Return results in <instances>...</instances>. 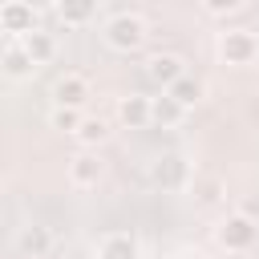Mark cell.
<instances>
[{"label":"cell","mask_w":259,"mask_h":259,"mask_svg":"<svg viewBox=\"0 0 259 259\" xmlns=\"http://www.w3.org/2000/svg\"><path fill=\"white\" fill-rule=\"evenodd\" d=\"M214 53H219L223 65H239V69H247V65L259 61V32L247 28V24H227V28L214 36Z\"/></svg>","instance_id":"cell-1"},{"label":"cell","mask_w":259,"mask_h":259,"mask_svg":"<svg viewBox=\"0 0 259 259\" xmlns=\"http://www.w3.org/2000/svg\"><path fill=\"white\" fill-rule=\"evenodd\" d=\"M146 16L142 12H130V8H117L109 20H105V28H101V36H105V45L113 49V53H138L142 45H146Z\"/></svg>","instance_id":"cell-2"},{"label":"cell","mask_w":259,"mask_h":259,"mask_svg":"<svg viewBox=\"0 0 259 259\" xmlns=\"http://www.w3.org/2000/svg\"><path fill=\"white\" fill-rule=\"evenodd\" d=\"M255 239H259V223H255L251 214H243V210L219 219V227H214V243H219L223 251H251Z\"/></svg>","instance_id":"cell-3"},{"label":"cell","mask_w":259,"mask_h":259,"mask_svg":"<svg viewBox=\"0 0 259 259\" xmlns=\"http://www.w3.org/2000/svg\"><path fill=\"white\" fill-rule=\"evenodd\" d=\"M36 28H40V8H32L28 0H4L0 4V32H8V40H24Z\"/></svg>","instance_id":"cell-4"},{"label":"cell","mask_w":259,"mask_h":259,"mask_svg":"<svg viewBox=\"0 0 259 259\" xmlns=\"http://www.w3.org/2000/svg\"><path fill=\"white\" fill-rule=\"evenodd\" d=\"M150 178L162 190H186V186H194V170H190V162L182 154H162L150 166Z\"/></svg>","instance_id":"cell-5"},{"label":"cell","mask_w":259,"mask_h":259,"mask_svg":"<svg viewBox=\"0 0 259 259\" xmlns=\"http://www.w3.org/2000/svg\"><path fill=\"white\" fill-rule=\"evenodd\" d=\"M101 178H105V162H101L97 150H77V154L69 158V182H73L77 190H89V186H97Z\"/></svg>","instance_id":"cell-6"},{"label":"cell","mask_w":259,"mask_h":259,"mask_svg":"<svg viewBox=\"0 0 259 259\" xmlns=\"http://www.w3.org/2000/svg\"><path fill=\"white\" fill-rule=\"evenodd\" d=\"M0 69H4L8 81H24V77H32L40 65H36L32 53L24 49V40H4V49H0Z\"/></svg>","instance_id":"cell-7"},{"label":"cell","mask_w":259,"mask_h":259,"mask_svg":"<svg viewBox=\"0 0 259 259\" xmlns=\"http://www.w3.org/2000/svg\"><path fill=\"white\" fill-rule=\"evenodd\" d=\"M85 101H89V77L85 73H61L57 85H53V105L81 109Z\"/></svg>","instance_id":"cell-8"},{"label":"cell","mask_w":259,"mask_h":259,"mask_svg":"<svg viewBox=\"0 0 259 259\" xmlns=\"http://www.w3.org/2000/svg\"><path fill=\"white\" fill-rule=\"evenodd\" d=\"M146 77H150L154 85H162V93H166L178 77H186V61H182L178 53H154V57L146 61Z\"/></svg>","instance_id":"cell-9"},{"label":"cell","mask_w":259,"mask_h":259,"mask_svg":"<svg viewBox=\"0 0 259 259\" xmlns=\"http://www.w3.org/2000/svg\"><path fill=\"white\" fill-rule=\"evenodd\" d=\"M117 121H121L125 130H146V125H154L150 97H146V93H125V97H117Z\"/></svg>","instance_id":"cell-10"},{"label":"cell","mask_w":259,"mask_h":259,"mask_svg":"<svg viewBox=\"0 0 259 259\" xmlns=\"http://www.w3.org/2000/svg\"><path fill=\"white\" fill-rule=\"evenodd\" d=\"M16 247H20L24 259H45V255L53 251V231H49L45 223H24V227L16 231Z\"/></svg>","instance_id":"cell-11"},{"label":"cell","mask_w":259,"mask_h":259,"mask_svg":"<svg viewBox=\"0 0 259 259\" xmlns=\"http://www.w3.org/2000/svg\"><path fill=\"white\" fill-rule=\"evenodd\" d=\"M97 259H142V243L130 231H109L97 243Z\"/></svg>","instance_id":"cell-12"},{"label":"cell","mask_w":259,"mask_h":259,"mask_svg":"<svg viewBox=\"0 0 259 259\" xmlns=\"http://www.w3.org/2000/svg\"><path fill=\"white\" fill-rule=\"evenodd\" d=\"M150 109H154V125H158V130H178V125L186 121V109H182L170 93L150 97Z\"/></svg>","instance_id":"cell-13"},{"label":"cell","mask_w":259,"mask_h":259,"mask_svg":"<svg viewBox=\"0 0 259 259\" xmlns=\"http://www.w3.org/2000/svg\"><path fill=\"white\" fill-rule=\"evenodd\" d=\"M166 93H170V97H174V101H178V105H182V109L190 113V109H194V105L202 101V93H206V85H202V81H198L194 73H186V77H178V81H174V85H170Z\"/></svg>","instance_id":"cell-14"},{"label":"cell","mask_w":259,"mask_h":259,"mask_svg":"<svg viewBox=\"0 0 259 259\" xmlns=\"http://www.w3.org/2000/svg\"><path fill=\"white\" fill-rule=\"evenodd\" d=\"M53 12H57L65 24H89L93 12H97V4H93V0H61V4H53Z\"/></svg>","instance_id":"cell-15"},{"label":"cell","mask_w":259,"mask_h":259,"mask_svg":"<svg viewBox=\"0 0 259 259\" xmlns=\"http://www.w3.org/2000/svg\"><path fill=\"white\" fill-rule=\"evenodd\" d=\"M24 49L32 53V61H36V65H49V61L57 57V36H53V32H45V28H36V32H28V36H24Z\"/></svg>","instance_id":"cell-16"},{"label":"cell","mask_w":259,"mask_h":259,"mask_svg":"<svg viewBox=\"0 0 259 259\" xmlns=\"http://www.w3.org/2000/svg\"><path fill=\"white\" fill-rule=\"evenodd\" d=\"M73 138L81 142V150H97V146L109 138V121H105V117H85L81 130H77Z\"/></svg>","instance_id":"cell-17"},{"label":"cell","mask_w":259,"mask_h":259,"mask_svg":"<svg viewBox=\"0 0 259 259\" xmlns=\"http://www.w3.org/2000/svg\"><path fill=\"white\" fill-rule=\"evenodd\" d=\"M81 121H85V113H81V109H65V105H53V109H49V125H53V130H61V134H77V130H81Z\"/></svg>","instance_id":"cell-18"},{"label":"cell","mask_w":259,"mask_h":259,"mask_svg":"<svg viewBox=\"0 0 259 259\" xmlns=\"http://www.w3.org/2000/svg\"><path fill=\"white\" fill-rule=\"evenodd\" d=\"M194 202L198 206H214L219 198H223V178H194Z\"/></svg>","instance_id":"cell-19"},{"label":"cell","mask_w":259,"mask_h":259,"mask_svg":"<svg viewBox=\"0 0 259 259\" xmlns=\"http://www.w3.org/2000/svg\"><path fill=\"white\" fill-rule=\"evenodd\" d=\"M202 12H206V16L227 20V16H243V12H247V4H243V0H206V4H202Z\"/></svg>","instance_id":"cell-20"}]
</instances>
